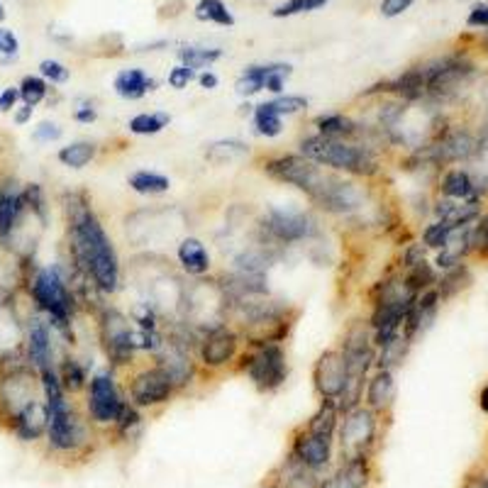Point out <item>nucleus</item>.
<instances>
[{
  "mask_svg": "<svg viewBox=\"0 0 488 488\" xmlns=\"http://www.w3.org/2000/svg\"><path fill=\"white\" fill-rule=\"evenodd\" d=\"M47 428H49V413L45 398L39 396L13 418L8 432H13L20 442H39L42 437H47Z\"/></svg>",
  "mask_w": 488,
  "mask_h": 488,
  "instance_id": "obj_18",
  "label": "nucleus"
},
{
  "mask_svg": "<svg viewBox=\"0 0 488 488\" xmlns=\"http://www.w3.org/2000/svg\"><path fill=\"white\" fill-rule=\"evenodd\" d=\"M469 27H488V3H476L466 17Z\"/></svg>",
  "mask_w": 488,
  "mask_h": 488,
  "instance_id": "obj_53",
  "label": "nucleus"
},
{
  "mask_svg": "<svg viewBox=\"0 0 488 488\" xmlns=\"http://www.w3.org/2000/svg\"><path fill=\"white\" fill-rule=\"evenodd\" d=\"M171 125V115L166 111L137 112L127 120V133L134 137H154Z\"/></svg>",
  "mask_w": 488,
  "mask_h": 488,
  "instance_id": "obj_31",
  "label": "nucleus"
},
{
  "mask_svg": "<svg viewBox=\"0 0 488 488\" xmlns=\"http://www.w3.org/2000/svg\"><path fill=\"white\" fill-rule=\"evenodd\" d=\"M334 450V437L330 435H318V432H311V430L301 425L293 435V442H291V457H296L301 464H305L313 472H323L330 459H333Z\"/></svg>",
  "mask_w": 488,
  "mask_h": 488,
  "instance_id": "obj_16",
  "label": "nucleus"
},
{
  "mask_svg": "<svg viewBox=\"0 0 488 488\" xmlns=\"http://www.w3.org/2000/svg\"><path fill=\"white\" fill-rule=\"evenodd\" d=\"M178 57V64H184V67L193 69L196 74H200V71H206V69H210L215 64V61L222 59V49H217V47H181L176 52Z\"/></svg>",
  "mask_w": 488,
  "mask_h": 488,
  "instance_id": "obj_34",
  "label": "nucleus"
},
{
  "mask_svg": "<svg viewBox=\"0 0 488 488\" xmlns=\"http://www.w3.org/2000/svg\"><path fill=\"white\" fill-rule=\"evenodd\" d=\"M20 105V90L17 86H8L0 90V112H13Z\"/></svg>",
  "mask_w": 488,
  "mask_h": 488,
  "instance_id": "obj_51",
  "label": "nucleus"
},
{
  "mask_svg": "<svg viewBox=\"0 0 488 488\" xmlns=\"http://www.w3.org/2000/svg\"><path fill=\"white\" fill-rule=\"evenodd\" d=\"M176 264L188 279H203L213 271V260L200 237L186 235L176 242Z\"/></svg>",
  "mask_w": 488,
  "mask_h": 488,
  "instance_id": "obj_19",
  "label": "nucleus"
},
{
  "mask_svg": "<svg viewBox=\"0 0 488 488\" xmlns=\"http://www.w3.org/2000/svg\"><path fill=\"white\" fill-rule=\"evenodd\" d=\"M5 20V8H3V3H0V23Z\"/></svg>",
  "mask_w": 488,
  "mask_h": 488,
  "instance_id": "obj_57",
  "label": "nucleus"
},
{
  "mask_svg": "<svg viewBox=\"0 0 488 488\" xmlns=\"http://www.w3.org/2000/svg\"><path fill=\"white\" fill-rule=\"evenodd\" d=\"M428 260V247L422 242H410L403 247V254H400V271L403 269H410L415 264H420V261Z\"/></svg>",
  "mask_w": 488,
  "mask_h": 488,
  "instance_id": "obj_49",
  "label": "nucleus"
},
{
  "mask_svg": "<svg viewBox=\"0 0 488 488\" xmlns=\"http://www.w3.org/2000/svg\"><path fill=\"white\" fill-rule=\"evenodd\" d=\"M472 249L479 257H488V213L472 225Z\"/></svg>",
  "mask_w": 488,
  "mask_h": 488,
  "instance_id": "obj_47",
  "label": "nucleus"
},
{
  "mask_svg": "<svg viewBox=\"0 0 488 488\" xmlns=\"http://www.w3.org/2000/svg\"><path fill=\"white\" fill-rule=\"evenodd\" d=\"M267 488H276V486H267Z\"/></svg>",
  "mask_w": 488,
  "mask_h": 488,
  "instance_id": "obj_58",
  "label": "nucleus"
},
{
  "mask_svg": "<svg viewBox=\"0 0 488 488\" xmlns=\"http://www.w3.org/2000/svg\"><path fill=\"white\" fill-rule=\"evenodd\" d=\"M486 488H488V481H486Z\"/></svg>",
  "mask_w": 488,
  "mask_h": 488,
  "instance_id": "obj_59",
  "label": "nucleus"
},
{
  "mask_svg": "<svg viewBox=\"0 0 488 488\" xmlns=\"http://www.w3.org/2000/svg\"><path fill=\"white\" fill-rule=\"evenodd\" d=\"M83 396H86V418L98 428H112L120 410L127 403L125 391L120 388L118 374L112 369H101L90 374Z\"/></svg>",
  "mask_w": 488,
  "mask_h": 488,
  "instance_id": "obj_11",
  "label": "nucleus"
},
{
  "mask_svg": "<svg viewBox=\"0 0 488 488\" xmlns=\"http://www.w3.org/2000/svg\"><path fill=\"white\" fill-rule=\"evenodd\" d=\"M61 210L67 222L64 264L69 281L74 276H89L105 298L115 296L122 289V261L118 247L93 207V198L86 191H69L61 196Z\"/></svg>",
  "mask_w": 488,
  "mask_h": 488,
  "instance_id": "obj_1",
  "label": "nucleus"
},
{
  "mask_svg": "<svg viewBox=\"0 0 488 488\" xmlns=\"http://www.w3.org/2000/svg\"><path fill=\"white\" fill-rule=\"evenodd\" d=\"M425 81V101L422 103H450L461 93L466 83L476 74V67L461 54H450L440 59L420 64Z\"/></svg>",
  "mask_w": 488,
  "mask_h": 488,
  "instance_id": "obj_9",
  "label": "nucleus"
},
{
  "mask_svg": "<svg viewBox=\"0 0 488 488\" xmlns=\"http://www.w3.org/2000/svg\"><path fill=\"white\" fill-rule=\"evenodd\" d=\"M156 89H159V81L152 79L144 69H122V71H118V76L112 79V90H115L122 101H127V103L142 101V98H147L149 93H154Z\"/></svg>",
  "mask_w": 488,
  "mask_h": 488,
  "instance_id": "obj_23",
  "label": "nucleus"
},
{
  "mask_svg": "<svg viewBox=\"0 0 488 488\" xmlns=\"http://www.w3.org/2000/svg\"><path fill=\"white\" fill-rule=\"evenodd\" d=\"M403 279H406L408 289L413 291L415 296H420L422 291H428L435 286L440 276H437V269L425 260L420 261V264H415V267L403 269Z\"/></svg>",
  "mask_w": 488,
  "mask_h": 488,
  "instance_id": "obj_38",
  "label": "nucleus"
},
{
  "mask_svg": "<svg viewBox=\"0 0 488 488\" xmlns=\"http://www.w3.org/2000/svg\"><path fill=\"white\" fill-rule=\"evenodd\" d=\"M242 347V337H239V333H237L232 325H228V323L200 333L198 347H196V359H198L200 371L217 374V371L232 369Z\"/></svg>",
  "mask_w": 488,
  "mask_h": 488,
  "instance_id": "obj_12",
  "label": "nucleus"
},
{
  "mask_svg": "<svg viewBox=\"0 0 488 488\" xmlns=\"http://www.w3.org/2000/svg\"><path fill=\"white\" fill-rule=\"evenodd\" d=\"M440 196L450 200H469V203H481V191L473 174L464 169H447L440 178Z\"/></svg>",
  "mask_w": 488,
  "mask_h": 488,
  "instance_id": "obj_25",
  "label": "nucleus"
},
{
  "mask_svg": "<svg viewBox=\"0 0 488 488\" xmlns=\"http://www.w3.org/2000/svg\"><path fill=\"white\" fill-rule=\"evenodd\" d=\"M61 137H64V127L54 120H42L32 130V142H37V144H52V142H59Z\"/></svg>",
  "mask_w": 488,
  "mask_h": 488,
  "instance_id": "obj_46",
  "label": "nucleus"
},
{
  "mask_svg": "<svg viewBox=\"0 0 488 488\" xmlns=\"http://www.w3.org/2000/svg\"><path fill=\"white\" fill-rule=\"evenodd\" d=\"M17 90H20V103L37 108L39 103H45L52 89L39 74H27L23 76V81L17 83Z\"/></svg>",
  "mask_w": 488,
  "mask_h": 488,
  "instance_id": "obj_39",
  "label": "nucleus"
},
{
  "mask_svg": "<svg viewBox=\"0 0 488 488\" xmlns=\"http://www.w3.org/2000/svg\"><path fill=\"white\" fill-rule=\"evenodd\" d=\"M472 281H473L472 271H469V267L461 261V264H457L454 269H447V271L437 279L435 289L444 303V301H451V298H457L461 291L469 289Z\"/></svg>",
  "mask_w": 488,
  "mask_h": 488,
  "instance_id": "obj_32",
  "label": "nucleus"
},
{
  "mask_svg": "<svg viewBox=\"0 0 488 488\" xmlns=\"http://www.w3.org/2000/svg\"><path fill=\"white\" fill-rule=\"evenodd\" d=\"M330 0H286V3H281V5H276L271 10V16L281 20V17H293L301 16V13H315V10H320Z\"/></svg>",
  "mask_w": 488,
  "mask_h": 488,
  "instance_id": "obj_43",
  "label": "nucleus"
},
{
  "mask_svg": "<svg viewBox=\"0 0 488 488\" xmlns=\"http://www.w3.org/2000/svg\"><path fill=\"white\" fill-rule=\"evenodd\" d=\"M269 103H271V108H274L281 118H296V115L308 111L311 101L305 96H298V93H281V96L271 98Z\"/></svg>",
  "mask_w": 488,
  "mask_h": 488,
  "instance_id": "obj_42",
  "label": "nucleus"
},
{
  "mask_svg": "<svg viewBox=\"0 0 488 488\" xmlns=\"http://www.w3.org/2000/svg\"><path fill=\"white\" fill-rule=\"evenodd\" d=\"M396 374L388 369H374L366 378V386H364V406L374 410L377 415L388 413L396 403Z\"/></svg>",
  "mask_w": 488,
  "mask_h": 488,
  "instance_id": "obj_20",
  "label": "nucleus"
},
{
  "mask_svg": "<svg viewBox=\"0 0 488 488\" xmlns=\"http://www.w3.org/2000/svg\"><path fill=\"white\" fill-rule=\"evenodd\" d=\"M413 5V0H381V16L398 17Z\"/></svg>",
  "mask_w": 488,
  "mask_h": 488,
  "instance_id": "obj_52",
  "label": "nucleus"
},
{
  "mask_svg": "<svg viewBox=\"0 0 488 488\" xmlns=\"http://www.w3.org/2000/svg\"><path fill=\"white\" fill-rule=\"evenodd\" d=\"M193 16L200 23H213L220 27H235V16L222 0H198V5L193 8Z\"/></svg>",
  "mask_w": 488,
  "mask_h": 488,
  "instance_id": "obj_36",
  "label": "nucleus"
},
{
  "mask_svg": "<svg viewBox=\"0 0 488 488\" xmlns=\"http://www.w3.org/2000/svg\"><path fill=\"white\" fill-rule=\"evenodd\" d=\"M57 377H59L61 388H64L69 396H79V393L86 391V386H89L90 366L86 362H81L71 349H67V352L59 356V362H57Z\"/></svg>",
  "mask_w": 488,
  "mask_h": 488,
  "instance_id": "obj_24",
  "label": "nucleus"
},
{
  "mask_svg": "<svg viewBox=\"0 0 488 488\" xmlns=\"http://www.w3.org/2000/svg\"><path fill=\"white\" fill-rule=\"evenodd\" d=\"M74 122H79V125H93L98 120V108L93 101H76V108H74Z\"/></svg>",
  "mask_w": 488,
  "mask_h": 488,
  "instance_id": "obj_50",
  "label": "nucleus"
},
{
  "mask_svg": "<svg viewBox=\"0 0 488 488\" xmlns=\"http://www.w3.org/2000/svg\"><path fill=\"white\" fill-rule=\"evenodd\" d=\"M25 355L30 359V364L37 371L52 369L59 362V356L67 352V345L59 340V334L54 333V327L49 325V320L30 308V313L25 315Z\"/></svg>",
  "mask_w": 488,
  "mask_h": 488,
  "instance_id": "obj_14",
  "label": "nucleus"
},
{
  "mask_svg": "<svg viewBox=\"0 0 488 488\" xmlns=\"http://www.w3.org/2000/svg\"><path fill=\"white\" fill-rule=\"evenodd\" d=\"M296 152L320 164L323 169L356 178V181H366V184L384 174V154L364 147L359 142L330 140L318 133H308L296 142Z\"/></svg>",
  "mask_w": 488,
  "mask_h": 488,
  "instance_id": "obj_3",
  "label": "nucleus"
},
{
  "mask_svg": "<svg viewBox=\"0 0 488 488\" xmlns=\"http://www.w3.org/2000/svg\"><path fill=\"white\" fill-rule=\"evenodd\" d=\"M252 127L254 133L264 137V140H276V137H281L283 134V118L271 108L269 101H264V103L254 105Z\"/></svg>",
  "mask_w": 488,
  "mask_h": 488,
  "instance_id": "obj_33",
  "label": "nucleus"
},
{
  "mask_svg": "<svg viewBox=\"0 0 488 488\" xmlns=\"http://www.w3.org/2000/svg\"><path fill=\"white\" fill-rule=\"evenodd\" d=\"M371 479V457L342 459L333 476L320 481L318 488H366Z\"/></svg>",
  "mask_w": 488,
  "mask_h": 488,
  "instance_id": "obj_22",
  "label": "nucleus"
},
{
  "mask_svg": "<svg viewBox=\"0 0 488 488\" xmlns=\"http://www.w3.org/2000/svg\"><path fill=\"white\" fill-rule=\"evenodd\" d=\"M347 386V364L337 347H330L320 352L315 364H313V388L320 396V400H337Z\"/></svg>",
  "mask_w": 488,
  "mask_h": 488,
  "instance_id": "obj_15",
  "label": "nucleus"
},
{
  "mask_svg": "<svg viewBox=\"0 0 488 488\" xmlns=\"http://www.w3.org/2000/svg\"><path fill=\"white\" fill-rule=\"evenodd\" d=\"M20 54V39L8 27H0V64H13Z\"/></svg>",
  "mask_w": 488,
  "mask_h": 488,
  "instance_id": "obj_45",
  "label": "nucleus"
},
{
  "mask_svg": "<svg viewBox=\"0 0 488 488\" xmlns=\"http://www.w3.org/2000/svg\"><path fill=\"white\" fill-rule=\"evenodd\" d=\"M313 133L330 137V140H356L362 120L345 111H333V112H320L313 118Z\"/></svg>",
  "mask_w": 488,
  "mask_h": 488,
  "instance_id": "obj_21",
  "label": "nucleus"
},
{
  "mask_svg": "<svg viewBox=\"0 0 488 488\" xmlns=\"http://www.w3.org/2000/svg\"><path fill=\"white\" fill-rule=\"evenodd\" d=\"M196 81H198V86L203 90H215L217 86H220V79H217V74H215L213 69H206V71H200V74L196 76Z\"/></svg>",
  "mask_w": 488,
  "mask_h": 488,
  "instance_id": "obj_55",
  "label": "nucleus"
},
{
  "mask_svg": "<svg viewBox=\"0 0 488 488\" xmlns=\"http://www.w3.org/2000/svg\"><path fill=\"white\" fill-rule=\"evenodd\" d=\"M323 476L318 472H313L305 464H301L296 457H286L283 464L279 466V481L276 488H318Z\"/></svg>",
  "mask_w": 488,
  "mask_h": 488,
  "instance_id": "obj_26",
  "label": "nucleus"
},
{
  "mask_svg": "<svg viewBox=\"0 0 488 488\" xmlns=\"http://www.w3.org/2000/svg\"><path fill=\"white\" fill-rule=\"evenodd\" d=\"M39 76L45 79L49 86H64L71 79V69L57 59H42L39 61Z\"/></svg>",
  "mask_w": 488,
  "mask_h": 488,
  "instance_id": "obj_44",
  "label": "nucleus"
},
{
  "mask_svg": "<svg viewBox=\"0 0 488 488\" xmlns=\"http://www.w3.org/2000/svg\"><path fill=\"white\" fill-rule=\"evenodd\" d=\"M378 415L364 406H356L340 415L337 425V442H340L342 459L371 457V447L377 442Z\"/></svg>",
  "mask_w": 488,
  "mask_h": 488,
  "instance_id": "obj_13",
  "label": "nucleus"
},
{
  "mask_svg": "<svg viewBox=\"0 0 488 488\" xmlns=\"http://www.w3.org/2000/svg\"><path fill=\"white\" fill-rule=\"evenodd\" d=\"M20 293H25L32 308L49 320V325L54 327V333L59 334V340L69 349L74 347V325L79 313H81V305H79V298H76L71 281H69L67 264L57 261V264L37 267L32 271L30 279L25 281Z\"/></svg>",
  "mask_w": 488,
  "mask_h": 488,
  "instance_id": "obj_2",
  "label": "nucleus"
},
{
  "mask_svg": "<svg viewBox=\"0 0 488 488\" xmlns=\"http://www.w3.org/2000/svg\"><path fill=\"white\" fill-rule=\"evenodd\" d=\"M257 229L276 249L315 242L323 235V228H320L315 213L293 206H267L257 217Z\"/></svg>",
  "mask_w": 488,
  "mask_h": 488,
  "instance_id": "obj_5",
  "label": "nucleus"
},
{
  "mask_svg": "<svg viewBox=\"0 0 488 488\" xmlns=\"http://www.w3.org/2000/svg\"><path fill=\"white\" fill-rule=\"evenodd\" d=\"M93 323H96L98 345L108 359V369L115 374H127L140 356L133 345V320L127 318V313L120 311L118 305L103 303L93 315Z\"/></svg>",
  "mask_w": 488,
  "mask_h": 488,
  "instance_id": "obj_6",
  "label": "nucleus"
},
{
  "mask_svg": "<svg viewBox=\"0 0 488 488\" xmlns=\"http://www.w3.org/2000/svg\"><path fill=\"white\" fill-rule=\"evenodd\" d=\"M127 188L134 191L137 196H164V193L171 191V178L159 174V171L149 169H137L127 176Z\"/></svg>",
  "mask_w": 488,
  "mask_h": 488,
  "instance_id": "obj_29",
  "label": "nucleus"
},
{
  "mask_svg": "<svg viewBox=\"0 0 488 488\" xmlns=\"http://www.w3.org/2000/svg\"><path fill=\"white\" fill-rule=\"evenodd\" d=\"M274 67V61H269V64H249V67L242 69V74L237 76L235 81V93L242 98H254L260 96L261 90H264V83H267V76Z\"/></svg>",
  "mask_w": 488,
  "mask_h": 488,
  "instance_id": "obj_30",
  "label": "nucleus"
},
{
  "mask_svg": "<svg viewBox=\"0 0 488 488\" xmlns=\"http://www.w3.org/2000/svg\"><path fill=\"white\" fill-rule=\"evenodd\" d=\"M27 215L23 198V184L16 176L0 178V244H8L17 225Z\"/></svg>",
  "mask_w": 488,
  "mask_h": 488,
  "instance_id": "obj_17",
  "label": "nucleus"
},
{
  "mask_svg": "<svg viewBox=\"0 0 488 488\" xmlns=\"http://www.w3.org/2000/svg\"><path fill=\"white\" fill-rule=\"evenodd\" d=\"M140 428H142L140 408H134L133 403L127 400L125 406H122V410H120L118 420H115L112 430H115V435H118L120 440H133L134 432Z\"/></svg>",
  "mask_w": 488,
  "mask_h": 488,
  "instance_id": "obj_41",
  "label": "nucleus"
},
{
  "mask_svg": "<svg viewBox=\"0 0 488 488\" xmlns=\"http://www.w3.org/2000/svg\"><path fill=\"white\" fill-rule=\"evenodd\" d=\"M260 171L269 181L281 186H291L311 200L320 191V186L325 184L330 171L323 169L320 164L305 159L298 152H286V154H267L260 162Z\"/></svg>",
  "mask_w": 488,
  "mask_h": 488,
  "instance_id": "obj_8",
  "label": "nucleus"
},
{
  "mask_svg": "<svg viewBox=\"0 0 488 488\" xmlns=\"http://www.w3.org/2000/svg\"><path fill=\"white\" fill-rule=\"evenodd\" d=\"M249 154H252V147L242 140H215L207 142L206 149H203V159L213 166L242 162Z\"/></svg>",
  "mask_w": 488,
  "mask_h": 488,
  "instance_id": "obj_27",
  "label": "nucleus"
},
{
  "mask_svg": "<svg viewBox=\"0 0 488 488\" xmlns=\"http://www.w3.org/2000/svg\"><path fill=\"white\" fill-rule=\"evenodd\" d=\"M39 386L42 398L49 413V428H47V444L57 454H76L81 451L90 440L89 418L79 410L74 396H69L59 384L57 366L39 371Z\"/></svg>",
  "mask_w": 488,
  "mask_h": 488,
  "instance_id": "obj_4",
  "label": "nucleus"
},
{
  "mask_svg": "<svg viewBox=\"0 0 488 488\" xmlns=\"http://www.w3.org/2000/svg\"><path fill=\"white\" fill-rule=\"evenodd\" d=\"M32 115H35V108H32V105L20 103V105H17V108H16V111H13V122H16L17 127L30 125V122H32Z\"/></svg>",
  "mask_w": 488,
  "mask_h": 488,
  "instance_id": "obj_54",
  "label": "nucleus"
},
{
  "mask_svg": "<svg viewBox=\"0 0 488 488\" xmlns=\"http://www.w3.org/2000/svg\"><path fill=\"white\" fill-rule=\"evenodd\" d=\"M232 369L242 374L261 396H271L289 381V355L283 345H252L242 347Z\"/></svg>",
  "mask_w": 488,
  "mask_h": 488,
  "instance_id": "obj_7",
  "label": "nucleus"
},
{
  "mask_svg": "<svg viewBox=\"0 0 488 488\" xmlns=\"http://www.w3.org/2000/svg\"><path fill=\"white\" fill-rule=\"evenodd\" d=\"M413 347L410 342L403 337V334H398V337H393L388 345H384V347L377 349V362H374V369H388V371H396L400 366V364L406 362L408 356V349Z\"/></svg>",
  "mask_w": 488,
  "mask_h": 488,
  "instance_id": "obj_35",
  "label": "nucleus"
},
{
  "mask_svg": "<svg viewBox=\"0 0 488 488\" xmlns=\"http://www.w3.org/2000/svg\"><path fill=\"white\" fill-rule=\"evenodd\" d=\"M23 198H25V207H27V213L47 228V222H49V198H47L45 186L37 184V181L23 184Z\"/></svg>",
  "mask_w": 488,
  "mask_h": 488,
  "instance_id": "obj_37",
  "label": "nucleus"
},
{
  "mask_svg": "<svg viewBox=\"0 0 488 488\" xmlns=\"http://www.w3.org/2000/svg\"><path fill=\"white\" fill-rule=\"evenodd\" d=\"M176 396V384L156 364H134L125 374V398L140 410L166 406Z\"/></svg>",
  "mask_w": 488,
  "mask_h": 488,
  "instance_id": "obj_10",
  "label": "nucleus"
},
{
  "mask_svg": "<svg viewBox=\"0 0 488 488\" xmlns=\"http://www.w3.org/2000/svg\"><path fill=\"white\" fill-rule=\"evenodd\" d=\"M196 71L188 67H184V64H176V67L169 69V74H166V83H169V89L174 90H186L188 86H191L193 81H196Z\"/></svg>",
  "mask_w": 488,
  "mask_h": 488,
  "instance_id": "obj_48",
  "label": "nucleus"
},
{
  "mask_svg": "<svg viewBox=\"0 0 488 488\" xmlns=\"http://www.w3.org/2000/svg\"><path fill=\"white\" fill-rule=\"evenodd\" d=\"M479 406H481V410H483V413L488 415V384L483 386V391H481V396H479Z\"/></svg>",
  "mask_w": 488,
  "mask_h": 488,
  "instance_id": "obj_56",
  "label": "nucleus"
},
{
  "mask_svg": "<svg viewBox=\"0 0 488 488\" xmlns=\"http://www.w3.org/2000/svg\"><path fill=\"white\" fill-rule=\"evenodd\" d=\"M457 229L451 228L450 222H442V220H435L430 222V225H425L422 228V235H420V242L428 247V249H444L447 244H450L451 235H454Z\"/></svg>",
  "mask_w": 488,
  "mask_h": 488,
  "instance_id": "obj_40",
  "label": "nucleus"
},
{
  "mask_svg": "<svg viewBox=\"0 0 488 488\" xmlns=\"http://www.w3.org/2000/svg\"><path fill=\"white\" fill-rule=\"evenodd\" d=\"M98 154H101L98 142L74 140V142H69V144H64V147L57 152V162H59L61 166H67V169L81 171V169H86L89 164L96 162Z\"/></svg>",
  "mask_w": 488,
  "mask_h": 488,
  "instance_id": "obj_28",
  "label": "nucleus"
}]
</instances>
